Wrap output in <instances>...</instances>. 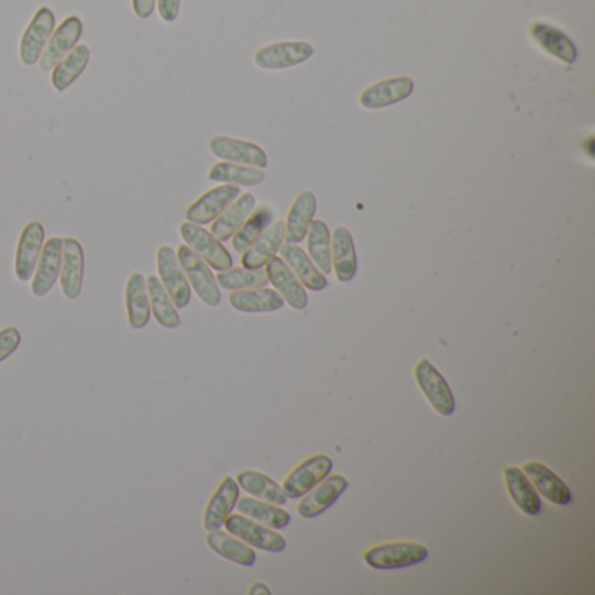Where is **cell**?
I'll use <instances>...</instances> for the list:
<instances>
[{
  "instance_id": "cell-1",
  "label": "cell",
  "mask_w": 595,
  "mask_h": 595,
  "mask_svg": "<svg viewBox=\"0 0 595 595\" xmlns=\"http://www.w3.org/2000/svg\"><path fill=\"white\" fill-rule=\"evenodd\" d=\"M428 548L423 543L414 541H397V543H386L377 547L365 550L363 559L370 568L391 571V569H404L421 564L428 559Z\"/></svg>"
},
{
  "instance_id": "cell-2",
  "label": "cell",
  "mask_w": 595,
  "mask_h": 595,
  "mask_svg": "<svg viewBox=\"0 0 595 595\" xmlns=\"http://www.w3.org/2000/svg\"><path fill=\"white\" fill-rule=\"evenodd\" d=\"M177 257L180 266L184 269L185 278L189 281L192 290L198 294L199 299L205 302L208 308H217L222 302V294L210 266L184 243L178 247Z\"/></svg>"
},
{
  "instance_id": "cell-3",
  "label": "cell",
  "mask_w": 595,
  "mask_h": 595,
  "mask_svg": "<svg viewBox=\"0 0 595 595\" xmlns=\"http://www.w3.org/2000/svg\"><path fill=\"white\" fill-rule=\"evenodd\" d=\"M178 231L184 245L191 248L194 254L199 255L215 271L220 273L234 266L233 255L229 254L222 241L217 240L210 231H206L205 227L185 220L184 224H180Z\"/></svg>"
},
{
  "instance_id": "cell-4",
  "label": "cell",
  "mask_w": 595,
  "mask_h": 595,
  "mask_svg": "<svg viewBox=\"0 0 595 595\" xmlns=\"http://www.w3.org/2000/svg\"><path fill=\"white\" fill-rule=\"evenodd\" d=\"M227 533L245 541L252 548H260L264 552L278 554L287 548V540L276 529L264 526L257 520L250 519L241 513H231L224 522Z\"/></svg>"
},
{
  "instance_id": "cell-5",
  "label": "cell",
  "mask_w": 595,
  "mask_h": 595,
  "mask_svg": "<svg viewBox=\"0 0 595 595\" xmlns=\"http://www.w3.org/2000/svg\"><path fill=\"white\" fill-rule=\"evenodd\" d=\"M55 28V13L49 7H39L21 37L20 60L25 67H32L35 63H39Z\"/></svg>"
},
{
  "instance_id": "cell-6",
  "label": "cell",
  "mask_w": 595,
  "mask_h": 595,
  "mask_svg": "<svg viewBox=\"0 0 595 595\" xmlns=\"http://www.w3.org/2000/svg\"><path fill=\"white\" fill-rule=\"evenodd\" d=\"M158 262V278L170 295L177 309H185L191 302L192 290L185 278L184 269L178 262L177 252L170 245H161L156 254Z\"/></svg>"
},
{
  "instance_id": "cell-7",
  "label": "cell",
  "mask_w": 595,
  "mask_h": 595,
  "mask_svg": "<svg viewBox=\"0 0 595 595\" xmlns=\"http://www.w3.org/2000/svg\"><path fill=\"white\" fill-rule=\"evenodd\" d=\"M414 376L418 386L423 391L426 400L440 416H452L456 411V398L452 395L451 386L445 381V377L438 372L437 367L430 360H419Z\"/></svg>"
},
{
  "instance_id": "cell-8",
  "label": "cell",
  "mask_w": 595,
  "mask_h": 595,
  "mask_svg": "<svg viewBox=\"0 0 595 595\" xmlns=\"http://www.w3.org/2000/svg\"><path fill=\"white\" fill-rule=\"evenodd\" d=\"M83 32V20L79 16L72 14L69 18H65L60 23V27L55 28V32L49 37L48 46L39 60L42 72H51L55 69L56 65L62 62L72 49L76 48L83 37Z\"/></svg>"
},
{
  "instance_id": "cell-9",
  "label": "cell",
  "mask_w": 595,
  "mask_h": 595,
  "mask_svg": "<svg viewBox=\"0 0 595 595\" xmlns=\"http://www.w3.org/2000/svg\"><path fill=\"white\" fill-rule=\"evenodd\" d=\"M334 463L325 454H315L302 461L294 472L283 480V491L290 500H299L304 494L309 493L313 487L318 486L327 475L332 473Z\"/></svg>"
},
{
  "instance_id": "cell-10",
  "label": "cell",
  "mask_w": 595,
  "mask_h": 595,
  "mask_svg": "<svg viewBox=\"0 0 595 595\" xmlns=\"http://www.w3.org/2000/svg\"><path fill=\"white\" fill-rule=\"evenodd\" d=\"M240 194V185L226 184L213 187L185 210V220L198 226L212 224L213 220L219 219L227 206L234 203V199Z\"/></svg>"
},
{
  "instance_id": "cell-11",
  "label": "cell",
  "mask_w": 595,
  "mask_h": 595,
  "mask_svg": "<svg viewBox=\"0 0 595 595\" xmlns=\"http://www.w3.org/2000/svg\"><path fill=\"white\" fill-rule=\"evenodd\" d=\"M44 241H46V231H44L41 222L34 220L23 227L18 247H16V255H14V274L21 283L32 280L35 267L41 257Z\"/></svg>"
},
{
  "instance_id": "cell-12",
  "label": "cell",
  "mask_w": 595,
  "mask_h": 595,
  "mask_svg": "<svg viewBox=\"0 0 595 595\" xmlns=\"http://www.w3.org/2000/svg\"><path fill=\"white\" fill-rule=\"evenodd\" d=\"M63 238H49L44 241L41 257L30 281V292L37 299H42L53 290L62 271Z\"/></svg>"
},
{
  "instance_id": "cell-13",
  "label": "cell",
  "mask_w": 595,
  "mask_h": 595,
  "mask_svg": "<svg viewBox=\"0 0 595 595\" xmlns=\"http://www.w3.org/2000/svg\"><path fill=\"white\" fill-rule=\"evenodd\" d=\"M315 55V48L308 42H276L260 48L254 62L260 69L283 70L308 62Z\"/></svg>"
},
{
  "instance_id": "cell-14",
  "label": "cell",
  "mask_w": 595,
  "mask_h": 595,
  "mask_svg": "<svg viewBox=\"0 0 595 595\" xmlns=\"http://www.w3.org/2000/svg\"><path fill=\"white\" fill-rule=\"evenodd\" d=\"M346 489H348V480L342 475L330 473L318 486L302 496L301 503L297 505V513L302 519H316L330 507H334Z\"/></svg>"
},
{
  "instance_id": "cell-15",
  "label": "cell",
  "mask_w": 595,
  "mask_h": 595,
  "mask_svg": "<svg viewBox=\"0 0 595 595\" xmlns=\"http://www.w3.org/2000/svg\"><path fill=\"white\" fill-rule=\"evenodd\" d=\"M84 273H86V255L84 248L76 238H63L62 271L60 287L69 301H76L83 294Z\"/></svg>"
},
{
  "instance_id": "cell-16",
  "label": "cell",
  "mask_w": 595,
  "mask_h": 595,
  "mask_svg": "<svg viewBox=\"0 0 595 595\" xmlns=\"http://www.w3.org/2000/svg\"><path fill=\"white\" fill-rule=\"evenodd\" d=\"M267 280L273 285L274 290L288 302L290 308L302 311L308 308V294L306 288L302 287L301 281L297 280L290 267L281 260V257H273L267 262Z\"/></svg>"
},
{
  "instance_id": "cell-17",
  "label": "cell",
  "mask_w": 595,
  "mask_h": 595,
  "mask_svg": "<svg viewBox=\"0 0 595 595\" xmlns=\"http://www.w3.org/2000/svg\"><path fill=\"white\" fill-rule=\"evenodd\" d=\"M208 147H210L213 156L229 161V163L255 166L260 170H264L267 166L266 152L254 142H245V140H236V138L220 135V137H213Z\"/></svg>"
},
{
  "instance_id": "cell-18",
  "label": "cell",
  "mask_w": 595,
  "mask_h": 595,
  "mask_svg": "<svg viewBox=\"0 0 595 595\" xmlns=\"http://www.w3.org/2000/svg\"><path fill=\"white\" fill-rule=\"evenodd\" d=\"M414 93V81L411 77H395L381 83L372 84L360 95L363 109L377 110L404 102Z\"/></svg>"
},
{
  "instance_id": "cell-19",
  "label": "cell",
  "mask_w": 595,
  "mask_h": 595,
  "mask_svg": "<svg viewBox=\"0 0 595 595\" xmlns=\"http://www.w3.org/2000/svg\"><path fill=\"white\" fill-rule=\"evenodd\" d=\"M240 500V486L233 477H224L220 482L217 491L213 493L212 498L206 505L203 524L205 529L210 531H219L224 527L227 517L233 513L236 503Z\"/></svg>"
},
{
  "instance_id": "cell-20",
  "label": "cell",
  "mask_w": 595,
  "mask_h": 595,
  "mask_svg": "<svg viewBox=\"0 0 595 595\" xmlns=\"http://www.w3.org/2000/svg\"><path fill=\"white\" fill-rule=\"evenodd\" d=\"M280 254L281 260L290 267V271L297 276V280L301 281L302 287L309 288L313 292H320L329 287L327 276L315 266V262L301 247H297L294 243H283Z\"/></svg>"
},
{
  "instance_id": "cell-21",
  "label": "cell",
  "mask_w": 595,
  "mask_h": 595,
  "mask_svg": "<svg viewBox=\"0 0 595 595\" xmlns=\"http://www.w3.org/2000/svg\"><path fill=\"white\" fill-rule=\"evenodd\" d=\"M522 472L526 473L527 479L531 480V484L538 491V494H541L543 498H547L550 503L559 505V507L571 505V501H573L571 489L550 468L541 465L538 461H531V463L524 466Z\"/></svg>"
},
{
  "instance_id": "cell-22",
  "label": "cell",
  "mask_w": 595,
  "mask_h": 595,
  "mask_svg": "<svg viewBox=\"0 0 595 595\" xmlns=\"http://www.w3.org/2000/svg\"><path fill=\"white\" fill-rule=\"evenodd\" d=\"M285 241V222H274L241 254V264L247 269H264L276 257Z\"/></svg>"
},
{
  "instance_id": "cell-23",
  "label": "cell",
  "mask_w": 595,
  "mask_h": 595,
  "mask_svg": "<svg viewBox=\"0 0 595 595\" xmlns=\"http://www.w3.org/2000/svg\"><path fill=\"white\" fill-rule=\"evenodd\" d=\"M124 302L128 313V325L133 330H142L151 320V302L147 292V278L142 273H131L126 281Z\"/></svg>"
},
{
  "instance_id": "cell-24",
  "label": "cell",
  "mask_w": 595,
  "mask_h": 595,
  "mask_svg": "<svg viewBox=\"0 0 595 595\" xmlns=\"http://www.w3.org/2000/svg\"><path fill=\"white\" fill-rule=\"evenodd\" d=\"M531 37L547 55L554 56L566 65H573L578 60V49L575 42L569 39L559 28L552 27L548 23L536 21L531 25Z\"/></svg>"
},
{
  "instance_id": "cell-25",
  "label": "cell",
  "mask_w": 595,
  "mask_h": 595,
  "mask_svg": "<svg viewBox=\"0 0 595 595\" xmlns=\"http://www.w3.org/2000/svg\"><path fill=\"white\" fill-rule=\"evenodd\" d=\"M318 201L313 192L304 191L295 198L294 203L288 210L287 222H285V240L287 243L299 245L306 240L309 226L315 220Z\"/></svg>"
},
{
  "instance_id": "cell-26",
  "label": "cell",
  "mask_w": 595,
  "mask_h": 595,
  "mask_svg": "<svg viewBox=\"0 0 595 595\" xmlns=\"http://www.w3.org/2000/svg\"><path fill=\"white\" fill-rule=\"evenodd\" d=\"M255 203L257 201H255L254 194H250V192L240 194L238 198L234 199V203L227 206L219 219L213 220L210 233L222 243L231 240L234 234L238 233V229L245 224V220L250 217V213L254 212Z\"/></svg>"
},
{
  "instance_id": "cell-27",
  "label": "cell",
  "mask_w": 595,
  "mask_h": 595,
  "mask_svg": "<svg viewBox=\"0 0 595 595\" xmlns=\"http://www.w3.org/2000/svg\"><path fill=\"white\" fill-rule=\"evenodd\" d=\"M332 271L341 283L355 280L358 271L355 241L346 227H336L332 233Z\"/></svg>"
},
{
  "instance_id": "cell-28",
  "label": "cell",
  "mask_w": 595,
  "mask_h": 595,
  "mask_svg": "<svg viewBox=\"0 0 595 595\" xmlns=\"http://www.w3.org/2000/svg\"><path fill=\"white\" fill-rule=\"evenodd\" d=\"M503 475H505L508 496L512 498L520 512L526 513L529 517H536L541 512L540 494L534 489L531 480L527 479L526 473L517 466H505Z\"/></svg>"
},
{
  "instance_id": "cell-29",
  "label": "cell",
  "mask_w": 595,
  "mask_h": 595,
  "mask_svg": "<svg viewBox=\"0 0 595 595\" xmlns=\"http://www.w3.org/2000/svg\"><path fill=\"white\" fill-rule=\"evenodd\" d=\"M229 304L240 313H274L285 306V301L271 288H248L236 290L229 295Z\"/></svg>"
},
{
  "instance_id": "cell-30",
  "label": "cell",
  "mask_w": 595,
  "mask_h": 595,
  "mask_svg": "<svg viewBox=\"0 0 595 595\" xmlns=\"http://www.w3.org/2000/svg\"><path fill=\"white\" fill-rule=\"evenodd\" d=\"M206 543L215 554L220 555L226 561L234 562V564L252 568L257 562V554H255L254 548L231 533H224L220 529L219 531H210V533L206 534Z\"/></svg>"
},
{
  "instance_id": "cell-31",
  "label": "cell",
  "mask_w": 595,
  "mask_h": 595,
  "mask_svg": "<svg viewBox=\"0 0 595 595\" xmlns=\"http://www.w3.org/2000/svg\"><path fill=\"white\" fill-rule=\"evenodd\" d=\"M89 60H91V51L86 44L76 46L70 51L69 55L63 58L62 62L51 70V84L58 93H63L76 83L79 77L83 76L84 70L88 69Z\"/></svg>"
},
{
  "instance_id": "cell-32",
  "label": "cell",
  "mask_w": 595,
  "mask_h": 595,
  "mask_svg": "<svg viewBox=\"0 0 595 595\" xmlns=\"http://www.w3.org/2000/svg\"><path fill=\"white\" fill-rule=\"evenodd\" d=\"M236 508L241 515H247L250 519L257 520L264 526L281 531L290 524V513L287 510H283L280 505H273V503H267V501L257 500L254 496H245L240 498L236 503Z\"/></svg>"
},
{
  "instance_id": "cell-33",
  "label": "cell",
  "mask_w": 595,
  "mask_h": 595,
  "mask_svg": "<svg viewBox=\"0 0 595 595\" xmlns=\"http://www.w3.org/2000/svg\"><path fill=\"white\" fill-rule=\"evenodd\" d=\"M236 482L243 491H247L250 496H254L257 500L267 501V503L280 505V507H283L288 501L283 487L276 484L271 477H267L266 473L245 470V472L238 473Z\"/></svg>"
},
{
  "instance_id": "cell-34",
  "label": "cell",
  "mask_w": 595,
  "mask_h": 595,
  "mask_svg": "<svg viewBox=\"0 0 595 595\" xmlns=\"http://www.w3.org/2000/svg\"><path fill=\"white\" fill-rule=\"evenodd\" d=\"M147 292H149V302H151V313L156 318V322L163 329H178L182 323L178 309L175 308L170 295L156 274L147 276Z\"/></svg>"
},
{
  "instance_id": "cell-35",
  "label": "cell",
  "mask_w": 595,
  "mask_h": 595,
  "mask_svg": "<svg viewBox=\"0 0 595 595\" xmlns=\"http://www.w3.org/2000/svg\"><path fill=\"white\" fill-rule=\"evenodd\" d=\"M208 180L220 182V184L254 187V185H260L266 180V173L260 168H255V166L222 161V163L213 165L212 170L208 171Z\"/></svg>"
},
{
  "instance_id": "cell-36",
  "label": "cell",
  "mask_w": 595,
  "mask_h": 595,
  "mask_svg": "<svg viewBox=\"0 0 595 595\" xmlns=\"http://www.w3.org/2000/svg\"><path fill=\"white\" fill-rule=\"evenodd\" d=\"M308 252L323 274L332 273V236L323 220H313L308 231Z\"/></svg>"
},
{
  "instance_id": "cell-37",
  "label": "cell",
  "mask_w": 595,
  "mask_h": 595,
  "mask_svg": "<svg viewBox=\"0 0 595 595\" xmlns=\"http://www.w3.org/2000/svg\"><path fill=\"white\" fill-rule=\"evenodd\" d=\"M274 215L269 208H259L250 213V217L245 220V224L238 229V233L234 234L233 248L238 254H243L252 243H254L260 234L266 231L267 227L273 224Z\"/></svg>"
},
{
  "instance_id": "cell-38",
  "label": "cell",
  "mask_w": 595,
  "mask_h": 595,
  "mask_svg": "<svg viewBox=\"0 0 595 595\" xmlns=\"http://www.w3.org/2000/svg\"><path fill=\"white\" fill-rule=\"evenodd\" d=\"M219 287L236 292V290H248V288L266 287L267 273L264 269H247V267H231L227 271H220L215 276Z\"/></svg>"
},
{
  "instance_id": "cell-39",
  "label": "cell",
  "mask_w": 595,
  "mask_h": 595,
  "mask_svg": "<svg viewBox=\"0 0 595 595\" xmlns=\"http://www.w3.org/2000/svg\"><path fill=\"white\" fill-rule=\"evenodd\" d=\"M21 332L16 327H6L0 330V363L6 362L9 356L20 348Z\"/></svg>"
},
{
  "instance_id": "cell-40",
  "label": "cell",
  "mask_w": 595,
  "mask_h": 595,
  "mask_svg": "<svg viewBox=\"0 0 595 595\" xmlns=\"http://www.w3.org/2000/svg\"><path fill=\"white\" fill-rule=\"evenodd\" d=\"M158 6V13L161 20L165 23H175L180 14V7H182V0H156Z\"/></svg>"
},
{
  "instance_id": "cell-41",
  "label": "cell",
  "mask_w": 595,
  "mask_h": 595,
  "mask_svg": "<svg viewBox=\"0 0 595 595\" xmlns=\"http://www.w3.org/2000/svg\"><path fill=\"white\" fill-rule=\"evenodd\" d=\"M131 6H133V13L137 14V18L147 20L154 14L156 0H131Z\"/></svg>"
},
{
  "instance_id": "cell-42",
  "label": "cell",
  "mask_w": 595,
  "mask_h": 595,
  "mask_svg": "<svg viewBox=\"0 0 595 595\" xmlns=\"http://www.w3.org/2000/svg\"><path fill=\"white\" fill-rule=\"evenodd\" d=\"M250 594L252 595H259V594H264V595H271V590L267 589V585L266 583H254V585H252V589H250Z\"/></svg>"
}]
</instances>
